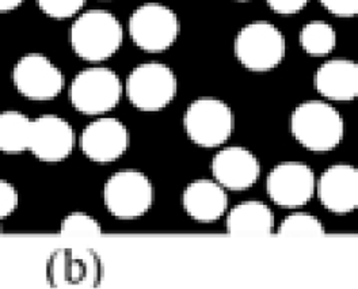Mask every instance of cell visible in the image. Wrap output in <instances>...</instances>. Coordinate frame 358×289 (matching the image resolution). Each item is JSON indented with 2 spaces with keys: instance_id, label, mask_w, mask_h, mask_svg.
I'll use <instances>...</instances> for the list:
<instances>
[{
  "instance_id": "obj_27",
  "label": "cell",
  "mask_w": 358,
  "mask_h": 289,
  "mask_svg": "<svg viewBox=\"0 0 358 289\" xmlns=\"http://www.w3.org/2000/svg\"><path fill=\"white\" fill-rule=\"evenodd\" d=\"M22 1L23 0H0V13L11 11L17 8Z\"/></svg>"
},
{
  "instance_id": "obj_21",
  "label": "cell",
  "mask_w": 358,
  "mask_h": 289,
  "mask_svg": "<svg viewBox=\"0 0 358 289\" xmlns=\"http://www.w3.org/2000/svg\"><path fill=\"white\" fill-rule=\"evenodd\" d=\"M277 234L284 238H316L323 237L326 228L313 213L296 211L280 223Z\"/></svg>"
},
{
  "instance_id": "obj_10",
  "label": "cell",
  "mask_w": 358,
  "mask_h": 289,
  "mask_svg": "<svg viewBox=\"0 0 358 289\" xmlns=\"http://www.w3.org/2000/svg\"><path fill=\"white\" fill-rule=\"evenodd\" d=\"M315 192V171L304 162H281L266 177L268 199L285 209H299L307 205L313 200Z\"/></svg>"
},
{
  "instance_id": "obj_1",
  "label": "cell",
  "mask_w": 358,
  "mask_h": 289,
  "mask_svg": "<svg viewBox=\"0 0 358 289\" xmlns=\"http://www.w3.org/2000/svg\"><path fill=\"white\" fill-rule=\"evenodd\" d=\"M291 132L304 148L323 154L342 143L345 121L331 104L322 99L306 101L292 113Z\"/></svg>"
},
{
  "instance_id": "obj_12",
  "label": "cell",
  "mask_w": 358,
  "mask_h": 289,
  "mask_svg": "<svg viewBox=\"0 0 358 289\" xmlns=\"http://www.w3.org/2000/svg\"><path fill=\"white\" fill-rule=\"evenodd\" d=\"M13 79L24 97L36 101H48L57 97L64 87V76L48 57L27 55L14 68Z\"/></svg>"
},
{
  "instance_id": "obj_20",
  "label": "cell",
  "mask_w": 358,
  "mask_h": 289,
  "mask_svg": "<svg viewBox=\"0 0 358 289\" xmlns=\"http://www.w3.org/2000/svg\"><path fill=\"white\" fill-rule=\"evenodd\" d=\"M299 43L307 55L313 57H324L336 49V29L326 21H310L301 27Z\"/></svg>"
},
{
  "instance_id": "obj_15",
  "label": "cell",
  "mask_w": 358,
  "mask_h": 289,
  "mask_svg": "<svg viewBox=\"0 0 358 289\" xmlns=\"http://www.w3.org/2000/svg\"><path fill=\"white\" fill-rule=\"evenodd\" d=\"M75 132L64 118L46 114L31 121L29 150L40 160L57 163L71 155Z\"/></svg>"
},
{
  "instance_id": "obj_5",
  "label": "cell",
  "mask_w": 358,
  "mask_h": 289,
  "mask_svg": "<svg viewBox=\"0 0 358 289\" xmlns=\"http://www.w3.org/2000/svg\"><path fill=\"white\" fill-rule=\"evenodd\" d=\"M124 91L136 109L160 111L177 97L178 79L170 66L160 62H147L131 71Z\"/></svg>"
},
{
  "instance_id": "obj_25",
  "label": "cell",
  "mask_w": 358,
  "mask_h": 289,
  "mask_svg": "<svg viewBox=\"0 0 358 289\" xmlns=\"http://www.w3.org/2000/svg\"><path fill=\"white\" fill-rule=\"evenodd\" d=\"M322 6L339 18H352L357 15L358 0H319Z\"/></svg>"
},
{
  "instance_id": "obj_2",
  "label": "cell",
  "mask_w": 358,
  "mask_h": 289,
  "mask_svg": "<svg viewBox=\"0 0 358 289\" xmlns=\"http://www.w3.org/2000/svg\"><path fill=\"white\" fill-rule=\"evenodd\" d=\"M69 41L80 59L101 63L118 52L124 41V29L110 11L89 10L72 24Z\"/></svg>"
},
{
  "instance_id": "obj_7",
  "label": "cell",
  "mask_w": 358,
  "mask_h": 289,
  "mask_svg": "<svg viewBox=\"0 0 358 289\" xmlns=\"http://www.w3.org/2000/svg\"><path fill=\"white\" fill-rule=\"evenodd\" d=\"M128 33L134 44L148 53H162L178 40L180 21L170 7L151 1L137 7L129 17Z\"/></svg>"
},
{
  "instance_id": "obj_28",
  "label": "cell",
  "mask_w": 358,
  "mask_h": 289,
  "mask_svg": "<svg viewBox=\"0 0 358 289\" xmlns=\"http://www.w3.org/2000/svg\"><path fill=\"white\" fill-rule=\"evenodd\" d=\"M236 1H248V0H236Z\"/></svg>"
},
{
  "instance_id": "obj_19",
  "label": "cell",
  "mask_w": 358,
  "mask_h": 289,
  "mask_svg": "<svg viewBox=\"0 0 358 289\" xmlns=\"http://www.w3.org/2000/svg\"><path fill=\"white\" fill-rule=\"evenodd\" d=\"M31 121L20 111L0 114V151L18 154L29 150Z\"/></svg>"
},
{
  "instance_id": "obj_16",
  "label": "cell",
  "mask_w": 358,
  "mask_h": 289,
  "mask_svg": "<svg viewBox=\"0 0 358 289\" xmlns=\"http://www.w3.org/2000/svg\"><path fill=\"white\" fill-rule=\"evenodd\" d=\"M228 204L227 190L215 179H196L182 193V206L196 222H217L228 211Z\"/></svg>"
},
{
  "instance_id": "obj_6",
  "label": "cell",
  "mask_w": 358,
  "mask_h": 289,
  "mask_svg": "<svg viewBox=\"0 0 358 289\" xmlns=\"http://www.w3.org/2000/svg\"><path fill=\"white\" fill-rule=\"evenodd\" d=\"M103 204L114 218L134 220L144 216L155 200V189L147 174L124 169L113 173L103 186Z\"/></svg>"
},
{
  "instance_id": "obj_26",
  "label": "cell",
  "mask_w": 358,
  "mask_h": 289,
  "mask_svg": "<svg viewBox=\"0 0 358 289\" xmlns=\"http://www.w3.org/2000/svg\"><path fill=\"white\" fill-rule=\"evenodd\" d=\"M268 7L280 15H293L307 7L310 0H266Z\"/></svg>"
},
{
  "instance_id": "obj_3",
  "label": "cell",
  "mask_w": 358,
  "mask_h": 289,
  "mask_svg": "<svg viewBox=\"0 0 358 289\" xmlns=\"http://www.w3.org/2000/svg\"><path fill=\"white\" fill-rule=\"evenodd\" d=\"M234 53L238 62L252 72H268L278 67L287 55L282 31L268 21L243 26L235 37Z\"/></svg>"
},
{
  "instance_id": "obj_9",
  "label": "cell",
  "mask_w": 358,
  "mask_h": 289,
  "mask_svg": "<svg viewBox=\"0 0 358 289\" xmlns=\"http://www.w3.org/2000/svg\"><path fill=\"white\" fill-rule=\"evenodd\" d=\"M102 277V260L90 248H60L48 262V280L55 288H94L101 284Z\"/></svg>"
},
{
  "instance_id": "obj_23",
  "label": "cell",
  "mask_w": 358,
  "mask_h": 289,
  "mask_svg": "<svg viewBox=\"0 0 358 289\" xmlns=\"http://www.w3.org/2000/svg\"><path fill=\"white\" fill-rule=\"evenodd\" d=\"M46 15L57 20H66L78 14L86 0H37Z\"/></svg>"
},
{
  "instance_id": "obj_14",
  "label": "cell",
  "mask_w": 358,
  "mask_h": 289,
  "mask_svg": "<svg viewBox=\"0 0 358 289\" xmlns=\"http://www.w3.org/2000/svg\"><path fill=\"white\" fill-rule=\"evenodd\" d=\"M322 205L336 213L348 215L358 206V170L349 163H336L316 179V192Z\"/></svg>"
},
{
  "instance_id": "obj_17",
  "label": "cell",
  "mask_w": 358,
  "mask_h": 289,
  "mask_svg": "<svg viewBox=\"0 0 358 289\" xmlns=\"http://www.w3.org/2000/svg\"><path fill=\"white\" fill-rule=\"evenodd\" d=\"M316 91L329 101L348 102L358 95V66L349 59L324 62L313 75Z\"/></svg>"
},
{
  "instance_id": "obj_18",
  "label": "cell",
  "mask_w": 358,
  "mask_h": 289,
  "mask_svg": "<svg viewBox=\"0 0 358 289\" xmlns=\"http://www.w3.org/2000/svg\"><path fill=\"white\" fill-rule=\"evenodd\" d=\"M274 228V213L262 201H242L229 209L225 219V230L234 237H266Z\"/></svg>"
},
{
  "instance_id": "obj_24",
  "label": "cell",
  "mask_w": 358,
  "mask_h": 289,
  "mask_svg": "<svg viewBox=\"0 0 358 289\" xmlns=\"http://www.w3.org/2000/svg\"><path fill=\"white\" fill-rule=\"evenodd\" d=\"M18 205V193L7 181L0 179V220L10 216Z\"/></svg>"
},
{
  "instance_id": "obj_22",
  "label": "cell",
  "mask_w": 358,
  "mask_h": 289,
  "mask_svg": "<svg viewBox=\"0 0 358 289\" xmlns=\"http://www.w3.org/2000/svg\"><path fill=\"white\" fill-rule=\"evenodd\" d=\"M62 237L73 241H89L102 235V227L95 218L85 212H72L62 223Z\"/></svg>"
},
{
  "instance_id": "obj_13",
  "label": "cell",
  "mask_w": 358,
  "mask_h": 289,
  "mask_svg": "<svg viewBox=\"0 0 358 289\" xmlns=\"http://www.w3.org/2000/svg\"><path fill=\"white\" fill-rule=\"evenodd\" d=\"M262 167L257 155L241 146L219 150L212 162L210 173L225 190L243 192L257 183Z\"/></svg>"
},
{
  "instance_id": "obj_4",
  "label": "cell",
  "mask_w": 358,
  "mask_h": 289,
  "mask_svg": "<svg viewBox=\"0 0 358 289\" xmlns=\"http://www.w3.org/2000/svg\"><path fill=\"white\" fill-rule=\"evenodd\" d=\"M183 129L194 144L202 148H217L234 134L235 114L223 99L201 97L186 108Z\"/></svg>"
},
{
  "instance_id": "obj_8",
  "label": "cell",
  "mask_w": 358,
  "mask_h": 289,
  "mask_svg": "<svg viewBox=\"0 0 358 289\" xmlns=\"http://www.w3.org/2000/svg\"><path fill=\"white\" fill-rule=\"evenodd\" d=\"M124 85L108 67H90L79 72L71 83L69 99L73 108L87 115H102L121 101Z\"/></svg>"
},
{
  "instance_id": "obj_11",
  "label": "cell",
  "mask_w": 358,
  "mask_h": 289,
  "mask_svg": "<svg viewBox=\"0 0 358 289\" xmlns=\"http://www.w3.org/2000/svg\"><path fill=\"white\" fill-rule=\"evenodd\" d=\"M131 144L127 125L115 118L101 115L85 128L80 136V148L95 163H112L124 155Z\"/></svg>"
}]
</instances>
